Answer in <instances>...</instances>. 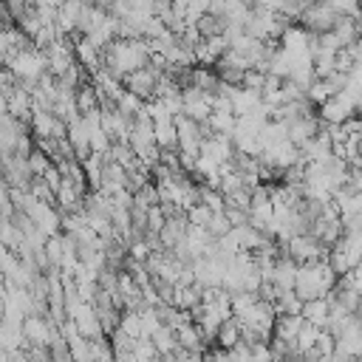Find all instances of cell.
<instances>
[{"label": "cell", "mask_w": 362, "mask_h": 362, "mask_svg": "<svg viewBox=\"0 0 362 362\" xmlns=\"http://www.w3.org/2000/svg\"><path fill=\"white\" fill-rule=\"evenodd\" d=\"M303 300H300V294L297 291H280V297L274 300V311H277V317H297V314H303Z\"/></svg>", "instance_id": "5bb4252c"}, {"label": "cell", "mask_w": 362, "mask_h": 362, "mask_svg": "<svg viewBox=\"0 0 362 362\" xmlns=\"http://www.w3.org/2000/svg\"><path fill=\"white\" fill-rule=\"evenodd\" d=\"M356 362H362V359H356Z\"/></svg>", "instance_id": "e575fe53"}, {"label": "cell", "mask_w": 362, "mask_h": 362, "mask_svg": "<svg viewBox=\"0 0 362 362\" xmlns=\"http://www.w3.org/2000/svg\"><path fill=\"white\" fill-rule=\"evenodd\" d=\"M54 124H57V116H54V113H48V110H34V116H31L34 141H37V139H51V136H54Z\"/></svg>", "instance_id": "2e32d148"}, {"label": "cell", "mask_w": 362, "mask_h": 362, "mask_svg": "<svg viewBox=\"0 0 362 362\" xmlns=\"http://www.w3.org/2000/svg\"><path fill=\"white\" fill-rule=\"evenodd\" d=\"M320 334H322V328H317V325H308V322H305V328H303V331H300V337H297V348H300V356H303L305 351L317 348V339H320Z\"/></svg>", "instance_id": "cb8c5ba5"}, {"label": "cell", "mask_w": 362, "mask_h": 362, "mask_svg": "<svg viewBox=\"0 0 362 362\" xmlns=\"http://www.w3.org/2000/svg\"><path fill=\"white\" fill-rule=\"evenodd\" d=\"M303 328H305L303 314H297V317H277L272 337H274V339H283V342L297 345V337H300V331H303Z\"/></svg>", "instance_id": "30bf717a"}, {"label": "cell", "mask_w": 362, "mask_h": 362, "mask_svg": "<svg viewBox=\"0 0 362 362\" xmlns=\"http://www.w3.org/2000/svg\"><path fill=\"white\" fill-rule=\"evenodd\" d=\"M297 274H300V263H294L288 255H283L274 263V286L280 291H294L297 288Z\"/></svg>", "instance_id": "52a82bcc"}, {"label": "cell", "mask_w": 362, "mask_h": 362, "mask_svg": "<svg viewBox=\"0 0 362 362\" xmlns=\"http://www.w3.org/2000/svg\"><path fill=\"white\" fill-rule=\"evenodd\" d=\"M133 354H136L141 362H156V359H158V348H156V342H153L150 337H141V339H136V345H133Z\"/></svg>", "instance_id": "d4e9b609"}, {"label": "cell", "mask_w": 362, "mask_h": 362, "mask_svg": "<svg viewBox=\"0 0 362 362\" xmlns=\"http://www.w3.org/2000/svg\"><path fill=\"white\" fill-rule=\"evenodd\" d=\"M359 40H362V23H359Z\"/></svg>", "instance_id": "836d02e7"}, {"label": "cell", "mask_w": 362, "mask_h": 362, "mask_svg": "<svg viewBox=\"0 0 362 362\" xmlns=\"http://www.w3.org/2000/svg\"><path fill=\"white\" fill-rule=\"evenodd\" d=\"M351 116H356V113H354V105L348 102L345 93L331 96V99L320 107V119H322V124H345Z\"/></svg>", "instance_id": "277c9868"}, {"label": "cell", "mask_w": 362, "mask_h": 362, "mask_svg": "<svg viewBox=\"0 0 362 362\" xmlns=\"http://www.w3.org/2000/svg\"><path fill=\"white\" fill-rule=\"evenodd\" d=\"M28 192H31L37 201H42V204H57V192L48 187V181H45V178H34Z\"/></svg>", "instance_id": "4316f807"}, {"label": "cell", "mask_w": 362, "mask_h": 362, "mask_svg": "<svg viewBox=\"0 0 362 362\" xmlns=\"http://www.w3.org/2000/svg\"><path fill=\"white\" fill-rule=\"evenodd\" d=\"M119 331L127 334L130 339H141V337H144L141 314H139V311H124V314H122V322H119Z\"/></svg>", "instance_id": "44dd1931"}, {"label": "cell", "mask_w": 362, "mask_h": 362, "mask_svg": "<svg viewBox=\"0 0 362 362\" xmlns=\"http://www.w3.org/2000/svg\"><path fill=\"white\" fill-rule=\"evenodd\" d=\"M339 277L337 272L331 269L328 260H314V263H303L300 266V274H297V294L303 303L308 300H320V297H328L334 288H337Z\"/></svg>", "instance_id": "6da1fadb"}, {"label": "cell", "mask_w": 362, "mask_h": 362, "mask_svg": "<svg viewBox=\"0 0 362 362\" xmlns=\"http://www.w3.org/2000/svg\"><path fill=\"white\" fill-rule=\"evenodd\" d=\"M28 167H31L34 178H45V173L54 167V161H51L42 150H34V153H31V158H28Z\"/></svg>", "instance_id": "484cf974"}, {"label": "cell", "mask_w": 362, "mask_h": 362, "mask_svg": "<svg viewBox=\"0 0 362 362\" xmlns=\"http://www.w3.org/2000/svg\"><path fill=\"white\" fill-rule=\"evenodd\" d=\"M164 226H167V215H164L161 204H158V206H150V212H147V232L161 235V229H164Z\"/></svg>", "instance_id": "f1b7e54d"}, {"label": "cell", "mask_w": 362, "mask_h": 362, "mask_svg": "<svg viewBox=\"0 0 362 362\" xmlns=\"http://www.w3.org/2000/svg\"><path fill=\"white\" fill-rule=\"evenodd\" d=\"M286 127H288V141H291L294 147H305L311 139L320 136V130H322V119H320V113H314V116L294 119V122H288Z\"/></svg>", "instance_id": "3957f363"}, {"label": "cell", "mask_w": 362, "mask_h": 362, "mask_svg": "<svg viewBox=\"0 0 362 362\" xmlns=\"http://www.w3.org/2000/svg\"><path fill=\"white\" fill-rule=\"evenodd\" d=\"M235 141H232V136H212V139H206L204 141V147H201V156H206V158H212V161H218V164H229L232 158H235Z\"/></svg>", "instance_id": "5b68a950"}, {"label": "cell", "mask_w": 362, "mask_h": 362, "mask_svg": "<svg viewBox=\"0 0 362 362\" xmlns=\"http://www.w3.org/2000/svg\"><path fill=\"white\" fill-rule=\"evenodd\" d=\"M178 334V348L187 351V354H195V356H206V339L201 334V328L192 322V325H184Z\"/></svg>", "instance_id": "ba28073f"}, {"label": "cell", "mask_w": 362, "mask_h": 362, "mask_svg": "<svg viewBox=\"0 0 362 362\" xmlns=\"http://www.w3.org/2000/svg\"><path fill=\"white\" fill-rule=\"evenodd\" d=\"M198 189H201V204H204V206H209L215 215H218V212H226V195H223L221 189H215V187H209V184H198Z\"/></svg>", "instance_id": "ffe728a7"}, {"label": "cell", "mask_w": 362, "mask_h": 362, "mask_svg": "<svg viewBox=\"0 0 362 362\" xmlns=\"http://www.w3.org/2000/svg\"><path fill=\"white\" fill-rule=\"evenodd\" d=\"M156 144L158 150H178V124L173 116L156 122Z\"/></svg>", "instance_id": "8fae6325"}, {"label": "cell", "mask_w": 362, "mask_h": 362, "mask_svg": "<svg viewBox=\"0 0 362 362\" xmlns=\"http://www.w3.org/2000/svg\"><path fill=\"white\" fill-rule=\"evenodd\" d=\"M337 23H339V17L334 14V8L328 3H308L305 14L300 17V25L308 34H328V31H334Z\"/></svg>", "instance_id": "7a4b0ae2"}, {"label": "cell", "mask_w": 362, "mask_h": 362, "mask_svg": "<svg viewBox=\"0 0 362 362\" xmlns=\"http://www.w3.org/2000/svg\"><path fill=\"white\" fill-rule=\"evenodd\" d=\"M74 322L79 328V337H85V339H102V337H107L105 328H102V322H99V317H96V308L90 303L82 305V311L74 317Z\"/></svg>", "instance_id": "8992f818"}, {"label": "cell", "mask_w": 362, "mask_h": 362, "mask_svg": "<svg viewBox=\"0 0 362 362\" xmlns=\"http://www.w3.org/2000/svg\"><path fill=\"white\" fill-rule=\"evenodd\" d=\"M71 354H74L76 362H96V342L79 337V339L71 342Z\"/></svg>", "instance_id": "7402d4cb"}, {"label": "cell", "mask_w": 362, "mask_h": 362, "mask_svg": "<svg viewBox=\"0 0 362 362\" xmlns=\"http://www.w3.org/2000/svg\"><path fill=\"white\" fill-rule=\"evenodd\" d=\"M76 107H79L82 116H88V113H93V110L102 107V105H99V93H96V88H93L90 82H85V85L76 90Z\"/></svg>", "instance_id": "ac0fdd59"}, {"label": "cell", "mask_w": 362, "mask_h": 362, "mask_svg": "<svg viewBox=\"0 0 362 362\" xmlns=\"http://www.w3.org/2000/svg\"><path fill=\"white\" fill-rule=\"evenodd\" d=\"M25 354H28V362H54L51 348H42V345H31Z\"/></svg>", "instance_id": "d6a6232c"}, {"label": "cell", "mask_w": 362, "mask_h": 362, "mask_svg": "<svg viewBox=\"0 0 362 362\" xmlns=\"http://www.w3.org/2000/svg\"><path fill=\"white\" fill-rule=\"evenodd\" d=\"M209 127L215 136H235V127H238V116L232 110H215L209 116Z\"/></svg>", "instance_id": "9a60e30c"}, {"label": "cell", "mask_w": 362, "mask_h": 362, "mask_svg": "<svg viewBox=\"0 0 362 362\" xmlns=\"http://www.w3.org/2000/svg\"><path fill=\"white\" fill-rule=\"evenodd\" d=\"M252 356H255V362H277V359H274V351H272L269 342L255 345V348H252Z\"/></svg>", "instance_id": "1f68e13d"}, {"label": "cell", "mask_w": 362, "mask_h": 362, "mask_svg": "<svg viewBox=\"0 0 362 362\" xmlns=\"http://www.w3.org/2000/svg\"><path fill=\"white\" fill-rule=\"evenodd\" d=\"M328 317H331V303L328 297H320V300H308L303 305V320L308 325H317V328H328Z\"/></svg>", "instance_id": "9c48e42d"}, {"label": "cell", "mask_w": 362, "mask_h": 362, "mask_svg": "<svg viewBox=\"0 0 362 362\" xmlns=\"http://www.w3.org/2000/svg\"><path fill=\"white\" fill-rule=\"evenodd\" d=\"M229 232H232V223H229L226 212H218V215L212 218V223H209V235L218 240V238H226Z\"/></svg>", "instance_id": "f546056e"}, {"label": "cell", "mask_w": 362, "mask_h": 362, "mask_svg": "<svg viewBox=\"0 0 362 362\" xmlns=\"http://www.w3.org/2000/svg\"><path fill=\"white\" fill-rule=\"evenodd\" d=\"M226 218L232 223V229H240V226H249V212L243 209H235V206H226Z\"/></svg>", "instance_id": "4dcf8cb0"}, {"label": "cell", "mask_w": 362, "mask_h": 362, "mask_svg": "<svg viewBox=\"0 0 362 362\" xmlns=\"http://www.w3.org/2000/svg\"><path fill=\"white\" fill-rule=\"evenodd\" d=\"M215 342H218V348H223V351H232V348H238V345L243 342V331H240L238 317H232V320H226V322L221 325Z\"/></svg>", "instance_id": "4fadbf2b"}, {"label": "cell", "mask_w": 362, "mask_h": 362, "mask_svg": "<svg viewBox=\"0 0 362 362\" xmlns=\"http://www.w3.org/2000/svg\"><path fill=\"white\" fill-rule=\"evenodd\" d=\"M144 105H147L144 99H139L133 90H127V88H124V93H122V96H119V102H116V110H119V113H124L127 119H136V116L144 110Z\"/></svg>", "instance_id": "d6986e66"}, {"label": "cell", "mask_w": 362, "mask_h": 362, "mask_svg": "<svg viewBox=\"0 0 362 362\" xmlns=\"http://www.w3.org/2000/svg\"><path fill=\"white\" fill-rule=\"evenodd\" d=\"M187 218H189V226H204V229H209L215 212H212L209 206H204V204H195L192 209H187Z\"/></svg>", "instance_id": "603a6c76"}, {"label": "cell", "mask_w": 362, "mask_h": 362, "mask_svg": "<svg viewBox=\"0 0 362 362\" xmlns=\"http://www.w3.org/2000/svg\"><path fill=\"white\" fill-rule=\"evenodd\" d=\"M221 79H218V74H215V68H204V65H198V68H192V88H198V90H204V93H218L221 90Z\"/></svg>", "instance_id": "7c38bea8"}, {"label": "cell", "mask_w": 362, "mask_h": 362, "mask_svg": "<svg viewBox=\"0 0 362 362\" xmlns=\"http://www.w3.org/2000/svg\"><path fill=\"white\" fill-rule=\"evenodd\" d=\"M153 342H156V348H158V356H173L175 351H178V334L173 331V328H167V325H161L153 337H150Z\"/></svg>", "instance_id": "e0dca14e"}, {"label": "cell", "mask_w": 362, "mask_h": 362, "mask_svg": "<svg viewBox=\"0 0 362 362\" xmlns=\"http://www.w3.org/2000/svg\"><path fill=\"white\" fill-rule=\"evenodd\" d=\"M266 76H269V74H260L257 68H252V71L243 74V85H240V88L255 90V93H263V88H266Z\"/></svg>", "instance_id": "83f0119b"}]
</instances>
